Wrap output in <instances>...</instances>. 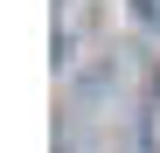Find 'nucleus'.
I'll list each match as a JSON object with an SVG mask.
<instances>
[{
	"instance_id": "nucleus-1",
	"label": "nucleus",
	"mask_w": 160,
	"mask_h": 153,
	"mask_svg": "<svg viewBox=\"0 0 160 153\" xmlns=\"http://www.w3.org/2000/svg\"><path fill=\"white\" fill-rule=\"evenodd\" d=\"M139 153H160V70L146 76V97H139Z\"/></svg>"
},
{
	"instance_id": "nucleus-2",
	"label": "nucleus",
	"mask_w": 160,
	"mask_h": 153,
	"mask_svg": "<svg viewBox=\"0 0 160 153\" xmlns=\"http://www.w3.org/2000/svg\"><path fill=\"white\" fill-rule=\"evenodd\" d=\"M139 21H160V0H139Z\"/></svg>"
}]
</instances>
